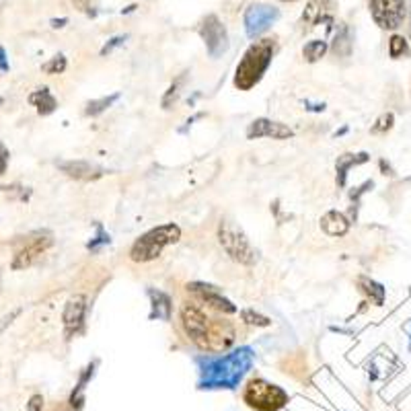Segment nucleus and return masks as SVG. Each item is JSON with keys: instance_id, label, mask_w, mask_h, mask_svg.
I'll return each instance as SVG.
<instances>
[{"instance_id": "obj_1", "label": "nucleus", "mask_w": 411, "mask_h": 411, "mask_svg": "<svg viewBox=\"0 0 411 411\" xmlns=\"http://www.w3.org/2000/svg\"><path fill=\"white\" fill-rule=\"evenodd\" d=\"M202 389H234L253 364L249 348H239L227 356L199 358Z\"/></svg>"}, {"instance_id": "obj_2", "label": "nucleus", "mask_w": 411, "mask_h": 411, "mask_svg": "<svg viewBox=\"0 0 411 411\" xmlns=\"http://www.w3.org/2000/svg\"><path fill=\"white\" fill-rule=\"evenodd\" d=\"M276 52L274 39H259L245 52L243 60L234 71V87L239 90H251L269 68L271 58Z\"/></svg>"}, {"instance_id": "obj_3", "label": "nucleus", "mask_w": 411, "mask_h": 411, "mask_svg": "<svg viewBox=\"0 0 411 411\" xmlns=\"http://www.w3.org/2000/svg\"><path fill=\"white\" fill-rule=\"evenodd\" d=\"M179 239H181V229L173 222L157 227V229H150L140 239H136V243L130 249V259L136 261V264H148V261L157 259L165 251V247L177 243Z\"/></svg>"}, {"instance_id": "obj_4", "label": "nucleus", "mask_w": 411, "mask_h": 411, "mask_svg": "<svg viewBox=\"0 0 411 411\" xmlns=\"http://www.w3.org/2000/svg\"><path fill=\"white\" fill-rule=\"evenodd\" d=\"M218 243L227 255L241 264V266H255L257 264V249L251 245L249 236L243 233L241 227H236L233 220H220L218 224Z\"/></svg>"}, {"instance_id": "obj_5", "label": "nucleus", "mask_w": 411, "mask_h": 411, "mask_svg": "<svg viewBox=\"0 0 411 411\" xmlns=\"http://www.w3.org/2000/svg\"><path fill=\"white\" fill-rule=\"evenodd\" d=\"M243 401L255 411H278L288 403V393L266 378H251L243 391Z\"/></svg>"}, {"instance_id": "obj_6", "label": "nucleus", "mask_w": 411, "mask_h": 411, "mask_svg": "<svg viewBox=\"0 0 411 411\" xmlns=\"http://www.w3.org/2000/svg\"><path fill=\"white\" fill-rule=\"evenodd\" d=\"M52 245H54V239L46 233H31L27 236H19L13 245L15 247L13 269H25L33 266Z\"/></svg>"}, {"instance_id": "obj_7", "label": "nucleus", "mask_w": 411, "mask_h": 411, "mask_svg": "<svg viewBox=\"0 0 411 411\" xmlns=\"http://www.w3.org/2000/svg\"><path fill=\"white\" fill-rule=\"evenodd\" d=\"M181 323H183V329L187 333V338L196 343L197 348L202 350H208L210 348V329H208V317L202 308H197L194 304H185L181 308Z\"/></svg>"}, {"instance_id": "obj_8", "label": "nucleus", "mask_w": 411, "mask_h": 411, "mask_svg": "<svg viewBox=\"0 0 411 411\" xmlns=\"http://www.w3.org/2000/svg\"><path fill=\"white\" fill-rule=\"evenodd\" d=\"M199 36L204 39L206 48H208V54L212 58H220L229 50V33H227V27L220 23V19L216 15H210L202 21L199 25Z\"/></svg>"}, {"instance_id": "obj_9", "label": "nucleus", "mask_w": 411, "mask_h": 411, "mask_svg": "<svg viewBox=\"0 0 411 411\" xmlns=\"http://www.w3.org/2000/svg\"><path fill=\"white\" fill-rule=\"evenodd\" d=\"M370 13L378 27L397 29L405 19V0H370Z\"/></svg>"}, {"instance_id": "obj_10", "label": "nucleus", "mask_w": 411, "mask_h": 411, "mask_svg": "<svg viewBox=\"0 0 411 411\" xmlns=\"http://www.w3.org/2000/svg\"><path fill=\"white\" fill-rule=\"evenodd\" d=\"M280 19V11L269 4H253L245 13V29L251 39L264 36L269 27Z\"/></svg>"}, {"instance_id": "obj_11", "label": "nucleus", "mask_w": 411, "mask_h": 411, "mask_svg": "<svg viewBox=\"0 0 411 411\" xmlns=\"http://www.w3.org/2000/svg\"><path fill=\"white\" fill-rule=\"evenodd\" d=\"M85 317H87V296L85 294H74V296L68 298V303L64 306V315H62L66 338H72V335L83 331Z\"/></svg>"}, {"instance_id": "obj_12", "label": "nucleus", "mask_w": 411, "mask_h": 411, "mask_svg": "<svg viewBox=\"0 0 411 411\" xmlns=\"http://www.w3.org/2000/svg\"><path fill=\"white\" fill-rule=\"evenodd\" d=\"M294 132L288 125L280 124V122H271L266 118L255 120L253 124L247 128V138L249 140H257V138H274V140H288L292 138Z\"/></svg>"}, {"instance_id": "obj_13", "label": "nucleus", "mask_w": 411, "mask_h": 411, "mask_svg": "<svg viewBox=\"0 0 411 411\" xmlns=\"http://www.w3.org/2000/svg\"><path fill=\"white\" fill-rule=\"evenodd\" d=\"M187 290H189L194 296H197L202 303H206L208 306H212L216 311H220V313H234V311H236V306H234L229 298H224L220 290H216V288L210 286V284L194 282V284L187 286Z\"/></svg>"}, {"instance_id": "obj_14", "label": "nucleus", "mask_w": 411, "mask_h": 411, "mask_svg": "<svg viewBox=\"0 0 411 411\" xmlns=\"http://www.w3.org/2000/svg\"><path fill=\"white\" fill-rule=\"evenodd\" d=\"M68 177L72 179H78V181H95V179L103 177V169L101 167H97V165H93L89 161H66V162H60L58 165Z\"/></svg>"}, {"instance_id": "obj_15", "label": "nucleus", "mask_w": 411, "mask_h": 411, "mask_svg": "<svg viewBox=\"0 0 411 411\" xmlns=\"http://www.w3.org/2000/svg\"><path fill=\"white\" fill-rule=\"evenodd\" d=\"M335 0H308L306 9L303 13V23L306 27H315L319 25L323 19H327V15L331 13Z\"/></svg>"}, {"instance_id": "obj_16", "label": "nucleus", "mask_w": 411, "mask_h": 411, "mask_svg": "<svg viewBox=\"0 0 411 411\" xmlns=\"http://www.w3.org/2000/svg\"><path fill=\"white\" fill-rule=\"evenodd\" d=\"M321 229L329 236H341V234H345L350 231V222H348V218L341 212L331 210V212H327L321 218Z\"/></svg>"}, {"instance_id": "obj_17", "label": "nucleus", "mask_w": 411, "mask_h": 411, "mask_svg": "<svg viewBox=\"0 0 411 411\" xmlns=\"http://www.w3.org/2000/svg\"><path fill=\"white\" fill-rule=\"evenodd\" d=\"M148 296L152 301V317H157L161 321H169L171 313H173L171 298L165 292H161V290H148Z\"/></svg>"}, {"instance_id": "obj_18", "label": "nucleus", "mask_w": 411, "mask_h": 411, "mask_svg": "<svg viewBox=\"0 0 411 411\" xmlns=\"http://www.w3.org/2000/svg\"><path fill=\"white\" fill-rule=\"evenodd\" d=\"M29 103L31 105H36L37 111L41 113V115H50L56 108H58V101H56V97L50 93V89H37L33 90L31 95H29Z\"/></svg>"}, {"instance_id": "obj_19", "label": "nucleus", "mask_w": 411, "mask_h": 411, "mask_svg": "<svg viewBox=\"0 0 411 411\" xmlns=\"http://www.w3.org/2000/svg\"><path fill=\"white\" fill-rule=\"evenodd\" d=\"M333 54L340 56V58H348V56L352 54V33H350V27L345 23H340V29L335 33Z\"/></svg>"}, {"instance_id": "obj_20", "label": "nucleus", "mask_w": 411, "mask_h": 411, "mask_svg": "<svg viewBox=\"0 0 411 411\" xmlns=\"http://www.w3.org/2000/svg\"><path fill=\"white\" fill-rule=\"evenodd\" d=\"M366 161H368V155H358V159L354 155H343V157H340V161H338V175H340L338 183H340V185L345 183V175H348V169H350V167Z\"/></svg>"}, {"instance_id": "obj_21", "label": "nucleus", "mask_w": 411, "mask_h": 411, "mask_svg": "<svg viewBox=\"0 0 411 411\" xmlns=\"http://www.w3.org/2000/svg\"><path fill=\"white\" fill-rule=\"evenodd\" d=\"M325 54H327V41H323V39L308 41L303 50V56L306 62H317V60H321Z\"/></svg>"}, {"instance_id": "obj_22", "label": "nucleus", "mask_w": 411, "mask_h": 411, "mask_svg": "<svg viewBox=\"0 0 411 411\" xmlns=\"http://www.w3.org/2000/svg\"><path fill=\"white\" fill-rule=\"evenodd\" d=\"M358 286H360V290L364 294H368L375 301V304H383V301H385V288L380 286V284H376V282L368 280V278H360Z\"/></svg>"}, {"instance_id": "obj_23", "label": "nucleus", "mask_w": 411, "mask_h": 411, "mask_svg": "<svg viewBox=\"0 0 411 411\" xmlns=\"http://www.w3.org/2000/svg\"><path fill=\"white\" fill-rule=\"evenodd\" d=\"M120 99V95L115 93V95H109V97H103V99H97V101H90L87 103V109H85V113L87 115H99V113H103L105 109H109L115 101Z\"/></svg>"}, {"instance_id": "obj_24", "label": "nucleus", "mask_w": 411, "mask_h": 411, "mask_svg": "<svg viewBox=\"0 0 411 411\" xmlns=\"http://www.w3.org/2000/svg\"><path fill=\"white\" fill-rule=\"evenodd\" d=\"M410 54V48H407V41L403 39L401 36H393L391 41H389V56L391 58H401V56Z\"/></svg>"}, {"instance_id": "obj_25", "label": "nucleus", "mask_w": 411, "mask_h": 411, "mask_svg": "<svg viewBox=\"0 0 411 411\" xmlns=\"http://www.w3.org/2000/svg\"><path fill=\"white\" fill-rule=\"evenodd\" d=\"M241 317H243V321L249 323V325H255V327H269L271 325L268 317H264L259 313H253V311H243Z\"/></svg>"}, {"instance_id": "obj_26", "label": "nucleus", "mask_w": 411, "mask_h": 411, "mask_svg": "<svg viewBox=\"0 0 411 411\" xmlns=\"http://www.w3.org/2000/svg\"><path fill=\"white\" fill-rule=\"evenodd\" d=\"M43 71L48 72V74H62V72L66 71V58L64 56H56L43 66Z\"/></svg>"}, {"instance_id": "obj_27", "label": "nucleus", "mask_w": 411, "mask_h": 411, "mask_svg": "<svg viewBox=\"0 0 411 411\" xmlns=\"http://www.w3.org/2000/svg\"><path fill=\"white\" fill-rule=\"evenodd\" d=\"M393 125V113H387V115H383L378 122H376V125L373 128V132L375 134H380V132H387L389 128Z\"/></svg>"}, {"instance_id": "obj_28", "label": "nucleus", "mask_w": 411, "mask_h": 411, "mask_svg": "<svg viewBox=\"0 0 411 411\" xmlns=\"http://www.w3.org/2000/svg\"><path fill=\"white\" fill-rule=\"evenodd\" d=\"M97 231H99V236H97V241H90L89 243L90 251H97V245H105V243H109V234L103 233V229H101V227H99Z\"/></svg>"}, {"instance_id": "obj_29", "label": "nucleus", "mask_w": 411, "mask_h": 411, "mask_svg": "<svg viewBox=\"0 0 411 411\" xmlns=\"http://www.w3.org/2000/svg\"><path fill=\"white\" fill-rule=\"evenodd\" d=\"M76 6H78V11H83V13H95L93 9H95V0H72Z\"/></svg>"}, {"instance_id": "obj_30", "label": "nucleus", "mask_w": 411, "mask_h": 411, "mask_svg": "<svg viewBox=\"0 0 411 411\" xmlns=\"http://www.w3.org/2000/svg\"><path fill=\"white\" fill-rule=\"evenodd\" d=\"M125 41V36L122 37H113V39H111V41H109L108 46H105V48H103V50H101V54L105 56V54H109V52H111V50H113V48H118V46H122V43H124Z\"/></svg>"}, {"instance_id": "obj_31", "label": "nucleus", "mask_w": 411, "mask_h": 411, "mask_svg": "<svg viewBox=\"0 0 411 411\" xmlns=\"http://www.w3.org/2000/svg\"><path fill=\"white\" fill-rule=\"evenodd\" d=\"M6 165H9V150L0 144V175L6 171Z\"/></svg>"}, {"instance_id": "obj_32", "label": "nucleus", "mask_w": 411, "mask_h": 411, "mask_svg": "<svg viewBox=\"0 0 411 411\" xmlns=\"http://www.w3.org/2000/svg\"><path fill=\"white\" fill-rule=\"evenodd\" d=\"M41 403H43V399H41L39 395H36V397L31 399V403H29V411H39Z\"/></svg>"}, {"instance_id": "obj_33", "label": "nucleus", "mask_w": 411, "mask_h": 411, "mask_svg": "<svg viewBox=\"0 0 411 411\" xmlns=\"http://www.w3.org/2000/svg\"><path fill=\"white\" fill-rule=\"evenodd\" d=\"M0 71L6 72L9 71V62H6V54H4V50L0 48Z\"/></svg>"}, {"instance_id": "obj_34", "label": "nucleus", "mask_w": 411, "mask_h": 411, "mask_svg": "<svg viewBox=\"0 0 411 411\" xmlns=\"http://www.w3.org/2000/svg\"><path fill=\"white\" fill-rule=\"evenodd\" d=\"M64 23H66V19H60V21H52V25H54V27H64Z\"/></svg>"}, {"instance_id": "obj_35", "label": "nucleus", "mask_w": 411, "mask_h": 411, "mask_svg": "<svg viewBox=\"0 0 411 411\" xmlns=\"http://www.w3.org/2000/svg\"><path fill=\"white\" fill-rule=\"evenodd\" d=\"M282 2H294V0H282Z\"/></svg>"}]
</instances>
